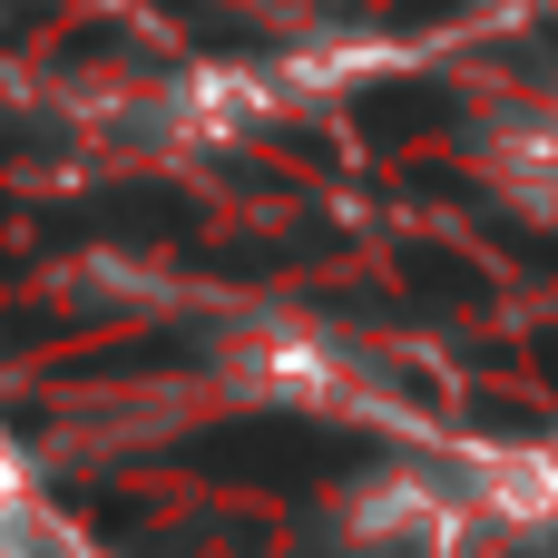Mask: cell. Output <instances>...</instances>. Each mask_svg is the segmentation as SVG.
I'll return each instance as SVG.
<instances>
[{"label":"cell","instance_id":"6da1fadb","mask_svg":"<svg viewBox=\"0 0 558 558\" xmlns=\"http://www.w3.org/2000/svg\"><path fill=\"white\" fill-rule=\"evenodd\" d=\"M0 558H98L49 500H39V481L10 461V441H0Z\"/></svg>","mask_w":558,"mask_h":558},{"label":"cell","instance_id":"7a4b0ae2","mask_svg":"<svg viewBox=\"0 0 558 558\" xmlns=\"http://www.w3.org/2000/svg\"><path fill=\"white\" fill-rule=\"evenodd\" d=\"M500 490H510V500H520L530 520H558V432L500 461Z\"/></svg>","mask_w":558,"mask_h":558}]
</instances>
